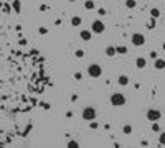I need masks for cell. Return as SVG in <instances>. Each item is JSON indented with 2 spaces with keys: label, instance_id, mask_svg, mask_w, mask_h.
<instances>
[{
  "label": "cell",
  "instance_id": "cell-22",
  "mask_svg": "<svg viewBox=\"0 0 165 148\" xmlns=\"http://www.w3.org/2000/svg\"><path fill=\"white\" fill-rule=\"evenodd\" d=\"M68 147H69V148H78L79 143L76 140H71V141H68Z\"/></svg>",
  "mask_w": 165,
  "mask_h": 148
},
{
  "label": "cell",
  "instance_id": "cell-19",
  "mask_svg": "<svg viewBox=\"0 0 165 148\" xmlns=\"http://www.w3.org/2000/svg\"><path fill=\"white\" fill-rule=\"evenodd\" d=\"M74 56H76L78 59H81V58H84V51H83V49H76V51H74Z\"/></svg>",
  "mask_w": 165,
  "mask_h": 148
},
{
  "label": "cell",
  "instance_id": "cell-12",
  "mask_svg": "<svg viewBox=\"0 0 165 148\" xmlns=\"http://www.w3.org/2000/svg\"><path fill=\"white\" fill-rule=\"evenodd\" d=\"M135 66H137L139 69H144V67L147 66V59H145V58H137V59H135Z\"/></svg>",
  "mask_w": 165,
  "mask_h": 148
},
{
  "label": "cell",
  "instance_id": "cell-18",
  "mask_svg": "<svg viewBox=\"0 0 165 148\" xmlns=\"http://www.w3.org/2000/svg\"><path fill=\"white\" fill-rule=\"evenodd\" d=\"M122 132H124L125 135H131L132 133V125H124V127H122Z\"/></svg>",
  "mask_w": 165,
  "mask_h": 148
},
{
  "label": "cell",
  "instance_id": "cell-8",
  "mask_svg": "<svg viewBox=\"0 0 165 148\" xmlns=\"http://www.w3.org/2000/svg\"><path fill=\"white\" fill-rule=\"evenodd\" d=\"M154 67H155L157 71L165 69V59H162V58H155V59H154Z\"/></svg>",
  "mask_w": 165,
  "mask_h": 148
},
{
  "label": "cell",
  "instance_id": "cell-29",
  "mask_svg": "<svg viewBox=\"0 0 165 148\" xmlns=\"http://www.w3.org/2000/svg\"><path fill=\"white\" fill-rule=\"evenodd\" d=\"M74 77H76V79H78V81H79V79L83 77V74H81V73H76V74H74Z\"/></svg>",
  "mask_w": 165,
  "mask_h": 148
},
{
  "label": "cell",
  "instance_id": "cell-30",
  "mask_svg": "<svg viewBox=\"0 0 165 148\" xmlns=\"http://www.w3.org/2000/svg\"><path fill=\"white\" fill-rule=\"evenodd\" d=\"M71 101H73V102H76V101H78V95L73 94V95H71Z\"/></svg>",
  "mask_w": 165,
  "mask_h": 148
},
{
  "label": "cell",
  "instance_id": "cell-20",
  "mask_svg": "<svg viewBox=\"0 0 165 148\" xmlns=\"http://www.w3.org/2000/svg\"><path fill=\"white\" fill-rule=\"evenodd\" d=\"M152 132H160V125H158V122H152Z\"/></svg>",
  "mask_w": 165,
  "mask_h": 148
},
{
  "label": "cell",
  "instance_id": "cell-33",
  "mask_svg": "<svg viewBox=\"0 0 165 148\" xmlns=\"http://www.w3.org/2000/svg\"><path fill=\"white\" fill-rule=\"evenodd\" d=\"M68 2H76V0H68Z\"/></svg>",
  "mask_w": 165,
  "mask_h": 148
},
{
  "label": "cell",
  "instance_id": "cell-31",
  "mask_svg": "<svg viewBox=\"0 0 165 148\" xmlns=\"http://www.w3.org/2000/svg\"><path fill=\"white\" fill-rule=\"evenodd\" d=\"M66 117H68V119H71V117H73V112H71V110H69V112H66Z\"/></svg>",
  "mask_w": 165,
  "mask_h": 148
},
{
  "label": "cell",
  "instance_id": "cell-11",
  "mask_svg": "<svg viewBox=\"0 0 165 148\" xmlns=\"http://www.w3.org/2000/svg\"><path fill=\"white\" fill-rule=\"evenodd\" d=\"M81 23H83V18H81V17H78V15H74V17L71 18V25H73L74 28L81 27Z\"/></svg>",
  "mask_w": 165,
  "mask_h": 148
},
{
  "label": "cell",
  "instance_id": "cell-5",
  "mask_svg": "<svg viewBox=\"0 0 165 148\" xmlns=\"http://www.w3.org/2000/svg\"><path fill=\"white\" fill-rule=\"evenodd\" d=\"M104 30H106V25L101 20H94L91 23V31H92V33L101 35V33H104Z\"/></svg>",
  "mask_w": 165,
  "mask_h": 148
},
{
  "label": "cell",
  "instance_id": "cell-24",
  "mask_svg": "<svg viewBox=\"0 0 165 148\" xmlns=\"http://www.w3.org/2000/svg\"><path fill=\"white\" fill-rule=\"evenodd\" d=\"M46 10H50V7H48L46 3H41V5H40V12H46Z\"/></svg>",
  "mask_w": 165,
  "mask_h": 148
},
{
  "label": "cell",
  "instance_id": "cell-15",
  "mask_svg": "<svg viewBox=\"0 0 165 148\" xmlns=\"http://www.w3.org/2000/svg\"><path fill=\"white\" fill-rule=\"evenodd\" d=\"M150 17H152V18H158V17H160V8H157V7L152 8V10H150Z\"/></svg>",
  "mask_w": 165,
  "mask_h": 148
},
{
  "label": "cell",
  "instance_id": "cell-17",
  "mask_svg": "<svg viewBox=\"0 0 165 148\" xmlns=\"http://www.w3.org/2000/svg\"><path fill=\"white\" fill-rule=\"evenodd\" d=\"M116 53L117 54H125L127 53V48L125 46H116Z\"/></svg>",
  "mask_w": 165,
  "mask_h": 148
},
{
  "label": "cell",
  "instance_id": "cell-32",
  "mask_svg": "<svg viewBox=\"0 0 165 148\" xmlns=\"http://www.w3.org/2000/svg\"><path fill=\"white\" fill-rule=\"evenodd\" d=\"M162 48H164V51H165V41H164V43H162Z\"/></svg>",
  "mask_w": 165,
  "mask_h": 148
},
{
  "label": "cell",
  "instance_id": "cell-13",
  "mask_svg": "<svg viewBox=\"0 0 165 148\" xmlns=\"http://www.w3.org/2000/svg\"><path fill=\"white\" fill-rule=\"evenodd\" d=\"M12 8L17 13H20V12H22V2H20V0H12Z\"/></svg>",
  "mask_w": 165,
  "mask_h": 148
},
{
  "label": "cell",
  "instance_id": "cell-9",
  "mask_svg": "<svg viewBox=\"0 0 165 148\" xmlns=\"http://www.w3.org/2000/svg\"><path fill=\"white\" fill-rule=\"evenodd\" d=\"M117 84H119V86H122V87H124V86H127V84H129V76L121 74V76L117 77Z\"/></svg>",
  "mask_w": 165,
  "mask_h": 148
},
{
  "label": "cell",
  "instance_id": "cell-7",
  "mask_svg": "<svg viewBox=\"0 0 165 148\" xmlns=\"http://www.w3.org/2000/svg\"><path fill=\"white\" fill-rule=\"evenodd\" d=\"M79 38H81L83 41H91L92 31L91 30H81V31H79Z\"/></svg>",
  "mask_w": 165,
  "mask_h": 148
},
{
  "label": "cell",
  "instance_id": "cell-23",
  "mask_svg": "<svg viewBox=\"0 0 165 148\" xmlns=\"http://www.w3.org/2000/svg\"><path fill=\"white\" fill-rule=\"evenodd\" d=\"M38 33L40 35H48V28H46V27H40L38 28Z\"/></svg>",
  "mask_w": 165,
  "mask_h": 148
},
{
  "label": "cell",
  "instance_id": "cell-6",
  "mask_svg": "<svg viewBox=\"0 0 165 148\" xmlns=\"http://www.w3.org/2000/svg\"><path fill=\"white\" fill-rule=\"evenodd\" d=\"M131 41L134 46H144L145 45V36L142 33H134L131 36Z\"/></svg>",
  "mask_w": 165,
  "mask_h": 148
},
{
  "label": "cell",
  "instance_id": "cell-4",
  "mask_svg": "<svg viewBox=\"0 0 165 148\" xmlns=\"http://www.w3.org/2000/svg\"><path fill=\"white\" fill-rule=\"evenodd\" d=\"M145 117H147V120H150V122H158L162 114H160V110H157V109H149L145 112Z\"/></svg>",
  "mask_w": 165,
  "mask_h": 148
},
{
  "label": "cell",
  "instance_id": "cell-1",
  "mask_svg": "<svg viewBox=\"0 0 165 148\" xmlns=\"http://www.w3.org/2000/svg\"><path fill=\"white\" fill-rule=\"evenodd\" d=\"M109 101H111V104L114 107H122L125 102H127V99H125V95L122 92H114V94H111Z\"/></svg>",
  "mask_w": 165,
  "mask_h": 148
},
{
  "label": "cell",
  "instance_id": "cell-3",
  "mask_svg": "<svg viewBox=\"0 0 165 148\" xmlns=\"http://www.w3.org/2000/svg\"><path fill=\"white\" fill-rule=\"evenodd\" d=\"M96 115H98V112H96V109L94 107H84L83 109V112H81V117H83V120H86V122L94 120Z\"/></svg>",
  "mask_w": 165,
  "mask_h": 148
},
{
  "label": "cell",
  "instance_id": "cell-16",
  "mask_svg": "<svg viewBox=\"0 0 165 148\" xmlns=\"http://www.w3.org/2000/svg\"><path fill=\"white\" fill-rule=\"evenodd\" d=\"M125 7L127 8H135L137 7V2H135V0H125Z\"/></svg>",
  "mask_w": 165,
  "mask_h": 148
},
{
  "label": "cell",
  "instance_id": "cell-2",
  "mask_svg": "<svg viewBox=\"0 0 165 148\" xmlns=\"http://www.w3.org/2000/svg\"><path fill=\"white\" fill-rule=\"evenodd\" d=\"M101 74H102V67H101V64H98V63H92V64H89L88 66V76L89 77H101Z\"/></svg>",
  "mask_w": 165,
  "mask_h": 148
},
{
  "label": "cell",
  "instance_id": "cell-28",
  "mask_svg": "<svg viewBox=\"0 0 165 148\" xmlns=\"http://www.w3.org/2000/svg\"><path fill=\"white\" fill-rule=\"evenodd\" d=\"M98 13H99V15H106V8H99Z\"/></svg>",
  "mask_w": 165,
  "mask_h": 148
},
{
  "label": "cell",
  "instance_id": "cell-10",
  "mask_svg": "<svg viewBox=\"0 0 165 148\" xmlns=\"http://www.w3.org/2000/svg\"><path fill=\"white\" fill-rule=\"evenodd\" d=\"M104 53H106V56H109V58H112V56H116V46H112V45H109V46H106V49H104Z\"/></svg>",
  "mask_w": 165,
  "mask_h": 148
},
{
  "label": "cell",
  "instance_id": "cell-26",
  "mask_svg": "<svg viewBox=\"0 0 165 148\" xmlns=\"http://www.w3.org/2000/svg\"><path fill=\"white\" fill-rule=\"evenodd\" d=\"M89 127H91V128H98V127H99V123H98V122H92V120H91Z\"/></svg>",
  "mask_w": 165,
  "mask_h": 148
},
{
  "label": "cell",
  "instance_id": "cell-14",
  "mask_svg": "<svg viewBox=\"0 0 165 148\" xmlns=\"http://www.w3.org/2000/svg\"><path fill=\"white\" fill-rule=\"evenodd\" d=\"M94 7H96V5H94V2H92V0H86V2H84V8H86V10H94Z\"/></svg>",
  "mask_w": 165,
  "mask_h": 148
},
{
  "label": "cell",
  "instance_id": "cell-25",
  "mask_svg": "<svg viewBox=\"0 0 165 148\" xmlns=\"http://www.w3.org/2000/svg\"><path fill=\"white\" fill-rule=\"evenodd\" d=\"M147 27L150 28V30H152V28H155V18H154V21H149V23H147Z\"/></svg>",
  "mask_w": 165,
  "mask_h": 148
},
{
  "label": "cell",
  "instance_id": "cell-27",
  "mask_svg": "<svg viewBox=\"0 0 165 148\" xmlns=\"http://www.w3.org/2000/svg\"><path fill=\"white\" fill-rule=\"evenodd\" d=\"M150 58H152V59H155V58H158L157 51H150Z\"/></svg>",
  "mask_w": 165,
  "mask_h": 148
},
{
  "label": "cell",
  "instance_id": "cell-21",
  "mask_svg": "<svg viewBox=\"0 0 165 148\" xmlns=\"http://www.w3.org/2000/svg\"><path fill=\"white\" fill-rule=\"evenodd\" d=\"M158 143H160V145H165V132H160V135H158Z\"/></svg>",
  "mask_w": 165,
  "mask_h": 148
},
{
  "label": "cell",
  "instance_id": "cell-34",
  "mask_svg": "<svg viewBox=\"0 0 165 148\" xmlns=\"http://www.w3.org/2000/svg\"><path fill=\"white\" fill-rule=\"evenodd\" d=\"M10 2H12V0H10Z\"/></svg>",
  "mask_w": 165,
  "mask_h": 148
}]
</instances>
